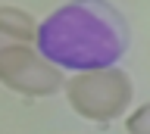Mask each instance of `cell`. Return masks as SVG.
Returning <instances> with one entry per match:
<instances>
[{"label":"cell","instance_id":"1","mask_svg":"<svg viewBox=\"0 0 150 134\" xmlns=\"http://www.w3.org/2000/svg\"><path fill=\"white\" fill-rule=\"evenodd\" d=\"M35 44L56 69L94 72L116 66L125 56L128 25L106 0H72L38 25Z\"/></svg>","mask_w":150,"mask_h":134},{"label":"cell","instance_id":"3","mask_svg":"<svg viewBox=\"0 0 150 134\" xmlns=\"http://www.w3.org/2000/svg\"><path fill=\"white\" fill-rule=\"evenodd\" d=\"M66 100L81 119L91 122H110L125 112L131 103V78L122 69H94V72H75L66 81Z\"/></svg>","mask_w":150,"mask_h":134},{"label":"cell","instance_id":"4","mask_svg":"<svg viewBox=\"0 0 150 134\" xmlns=\"http://www.w3.org/2000/svg\"><path fill=\"white\" fill-rule=\"evenodd\" d=\"M128 134H150V103H144L141 109L131 112V119L125 122Z\"/></svg>","mask_w":150,"mask_h":134},{"label":"cell","instance_id":"2","mask_svg":"<svg viewBox=\"0 0 150 134\" xmlns=\"http://www.w3.org/2000/svg\"><path fill=\"white\" fill-rule=\"evenodd\" d=\"M38 25L19 6H0V84L25 97H50L66 84L63 69L41 56Z\"/></svg>","mask_w":150,"mask_h":134}]
</instances>
